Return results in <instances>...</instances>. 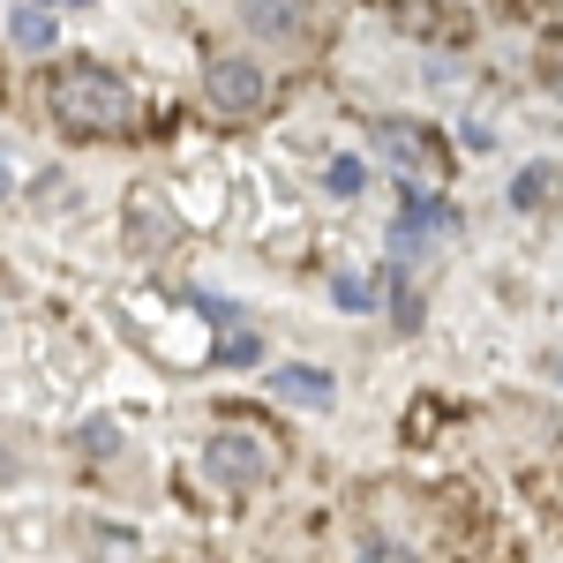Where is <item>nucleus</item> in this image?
I'll return each mask as SVG.
<instances>
[{
    "mask_svg": "<svg viewBox=\"0 0 563 563\" xmlns=\"http://www.w3.org/2000/svg\"><path fill=\"white\" fill-rule=\"evenodd\" d=\"M361 563H413V556H406L398 541H368V549H361Z\"/></svg>",
    "mask_w": 563,
    "mask_h": 563,
    "instance_id": "13",
    "label": "nucleus"
},
{
    "mask_svg": "<svg viewBox=\"0 0 563 563\" xmlns=\"http://www.w3.org/2000/svg\"><path fill=\"white\" fill-rule=\"evenodd\" d=\"M241 15H249V31H263V38H294L308 23V0H241Z\"/></svg>",
    "mask_w": 563,
    "mask_h": 563,
    "instance_id": "8",
    "label": "nucleus"
},
{
    "mask_svg": "<svg viewBox=\"0 0 563 563\" xmlns=\"http://www.w3.org/2000/svg\"><path fill=\"white\" fill-rule=\"evenodd\" d=\"M376 143H384L390 166H406V174H435V166H443V143H435V129H421V121H384Z\"/></svg>",
    "mask_w": 563,
    "mask_h": 563,
    "instance_id": "4",
    "label": "nucleus"
},
{
    "mask_svg": "<svg viewBox=\"0 0 563 563\" xmlns=\"http://www.w3.org/2000/svg\"><path fill=\"white\" fill-rule=\"evenodd\" d=\"M263 98H271V76H263L256 60H241V53H218L211 68H203V106H211L218 121H256Z\"/></svg>",
    "mask_w": 563,
    "mask_h": 563,
    "instance_id": "2",
    "label": "nucleus"
},
{
    "mask_svg": "<svg viewBox=\"0 0 563 563\" xmlns=\"http://www.w3.org/2000/svg\"><path fill=\"white\" fill-rule=\"evenodd\" d=\"M174 233H180V218L166 211V196L135 188V196H129V241H135V249H166Z\"/></svg>",
    "mask_w": 563,
    "mask_h": 563,
    "instance_id": "6",
    "label": "nucleus"
},
{
    "mask_svg": "<svg viewBox=\"0 0 563 563\" xmlns=\"http://www.w3.org/2000/svg\"><path fill=\"white\" fill-rule=\"evenodd\" d=\"M53 121L68 135H121V129H135V90L113 68L76 60V68L53 76Z\"/></svg>",
    "mask_w": 563,
    "mask_h": 563,
    "instance_id": "1",
    "label": "nucleus"
},
{
    "mask_svg": "<svg viewBox=\"0 0 563 563\" xmlns=\"http://www.w3.org/2000/svg\"><path fill=\"white\" fill-rule=\"evenodd\" d=\"M331 294H339V308H368V294H376V286H368V278H361V271H346V278H339V286H331Z\"/></svg>",
    "mask_w": 563,
    "mask_h": 563,
    "instance_id": "11",
    "label": "nucleus"
},
{
    "mask_svg": "<svg viewBox=\"0 0 563 563\" xmlns=\"http://www.w3.org/2000/svg\"><path fill=\"white\" fill-rule=\"evenodd\" d=\"M549 376H556V384H563V353H556V361H549Z\"/></svg>",
    "mask_w": 563,
    "mask_h": 563,
    "instance_id": "14",
    "label": "nucleus"
},
{
    "mask_svg": "<svg viewBox=\"0 0 563 563\" xmlns=\"http://www.w3.org/2000/svg\"><path fill=\"white\" fill-rule=\"evenodd\" d=\"M256 331H249V323H225V339H218V353H211V361H218V368H249V361H256Z\"/></svg>",
    "mask_w": 563,
    "mask_h": 563,
    "instance_id": "10",
    "label": "nucleus"
},
{
    "mask_svg": "<svg viewBox=\"0 0 563 563\" xmlns=\"http://www.w3.org/2000/svg\"><path fill=\"white\" fill-rule=\"evenodd\" d=\"M556 188H563L556 166H526V174L511 180V203H519V211H549V196H556Z\"/></svg>",
    "mask_w": 563,
    "mask_h": 563,
    "instance_id": "9",
    "label": "nucleus"
},
{
    "mask_svg": "<svg viewBox=\"0 0 563 563\" xmlns=\"http://www.w3.org/2000/svg\"><path fill=\"white\" fill-rule=\"evenodd\" d=\"M203 474H211L218 488H256V481L278 474V451L249 429H218L211 443H203Z\"/></svg>",
    "mask_w": 563,
    "mask_h": 563,
    "instance_id": "3",
    "label": "nucleus"
},
{
    "mask_svg": "<svg viewBox=\"0 0 563 563\" xmlns=\"http://www.w3.org/2000/svg\"><path fill=\"white\" fill-rule=\"evenodd\" d=\"M53 38H60V23H53V8H45V0H8V45H15L23 60L53 53Z\"/></svg>",
    "mask_w": 563,
    "mask_h": 563,
    "instance_id": "5",
    "label": "nucleus"
},
{
    "mask_svg": "<svg viewBox=\"0 0 563 563\" xmlns=\"http://www.w3.org/2000/svg\"><path fill=\"white\" fill-rule=\"evenodd\" d=\"M331 188L353 196V188H361V158H331Z\"/></svg>",
    "mask_w": 563,
    "mask_h": 563,
    "instance_id": "12",
    "label": "nucleus"
},
{
    "mask_svg": "<svg viewBox=\"0 0 563 563\" xmlns=\"http://www.w3.org/2000/svg\"><path fill=\"white\" fill-rule=\"evenodd\" d=\"M271 398H286V406H308V413H331L339 384H331L323 368H271Z\"/></svg>",
    "mask_w": 563,
    "mask_h": 563,
    "instance_id": "7",
    "label": "nucleus"
},
{
    "mask_svg": "<svg viewBox=\"0 0 563 563\" xmlns=\"http://www.w3.org/2000/svg\"><path fill=\"white\" fill-rule=\"evenodd\" d=\"M556 90H563V68H556Z\"/></svg>",
    "mask_w": 563,
    "mask_h": 563,
    "instance_id": "15",
    "label": "nucleus"
}]
</instances>
